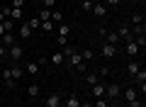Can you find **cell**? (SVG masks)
<instances>
[{"instance_id": "obj_7", "label": "cell", "mask_w": 146, "mask_h": 107, "mask_svg": "<svg viewBox=\"0 0 146 107\" xmlns=\"http://www.w3.org/2000/svg\"><path fill=\"white\" fill-rule=\"evenodd\" d=\"M117 51H119V46L102 41V56H105V58H112V56H117Z\"/></svg>"}, {"instance_id": "obj_25", "label": "cell", "mask_w": 146, "mask_h": 107, "mask_svg": "<svg viewBox=\"0 0 146 107\" xmlns=\"http://www.w3.org/2000/svg\"><path fill=\"white\" fill-rule=\"evenodd\" d=\"M42 29H44V32H49V34H51V32H56V25H54L51 20H46V22H42Z\"/></svg>"}, {"instance_id": "obj_8", "label": "cell", "mask_w": 146, "mask_h": 107, "mask_svg": "<svg viewBox=\"0 0 146 107\" xmlns=\"http://www.w3.org/2000/svg\"><path fill=\"white\" fill-rule=\"evenodd\" d=\"M0 76H3V83H5V88H10V90H12V88H17V80L10 76V71H7V68H3V71H0Z\"/></svg>"}, {"instance_id": "obj_5", "label": "cell", "mask_w": 146, "mask_h": 107, "mask_svg": "<svg viewBox=\"0 0 146 107\" xmlns=\"http://www.w3.org/2000/svg\"><path fill=\"white\" fill-rule=\"evenodd\" d=\"M131 80H134L136 90H139L141 95H144V92H146V68H139V73H136V76L131 78Z\"/></svg>"}, {"instance_id": "obj_37", "label": "cell", "mask_w": 146, "mask_h": 107, "mask_svg": "<svg viewBox=\"0 0 146 107\" xmlns=\"http://www.w3.org/2000/svg\"><path fill=\"white\" fill-rule=\"evenodd\" d=\"M10 7H22V10H25V0H12Z\"/></svg>"}, {"instance_id": "obj_29", "label": "cell", "mask_w": 146, "mask_h": 107, "mask_svg": "<svg viewBox=\"0 0 146 107\" xmlns=\"http://www.w3.org/2000/svg\"><path fill=\"white\" fill-rule=\"evenodd\" d=\"M131 25H144V15L141 12H134L131 15Z\"/></svg>"}, {"instance_id": "obj_11", "label": "cell", "mask_w": 146, "mask_h": 107, "mask_svg": "<svg viewBox=\"0 0 146 107\" xmlns=\"http://www.w3.org/2000/svg\"><path fill=\"white\" fill-rule=\"evenodd\" d=\"M90 12H93L95 17H102V20L107 17V7H105L102 3H93V10H90Z\"/></svg>"}, {"instance_id": "obj_4", "label": "cell", "mask_w": 146, "mask_h": 107, "mask_svg": "<svg viewBox=\"0 0 146 107\" xmlns=\"http://www.w3.org/2000/svg\"><path fill=\"white\" fill-rule=\"evenodd\" d=\"M22 56H25V49H22L20 44H12L10 49H7V58H10L12 63H20V61H22Z\"/></svg>"}, {"instance_id": "obj_22", "label": "cell", "mask_w": 146, "mask_h": 107, "mask_svg": "<svg viewBox=\"0 0 146 107\" xmlns=\"http://www.w3.org/2000/svg\"><path fill=\"white\" fill-rule=\"evenodd\" d=\"M63 61H66L63 51H61V54H51V63H54V66H63Z\"/></svg>"}, {"instance_id": "obj_39", "label": "cell", "mask_w": 146, "mask_h": 107, "mask_svg": "<svg viewBox=\"0 0 146 107\" xmlns=\"http://www.w3.org/2000/svg\"><path fill=\"white\" fill-rule=\"evenodd\" d=\"M80 107H93V102H90V100H83V102H80Z\"/></svg>"}, {"instance_id": "obj_6", "label": "cell", "mask_w": 146, "mask_h": 107, "mask_svg": "<svg viewBox=\"0 0 146 107\" xmlns=\"http://www.w3.org/2000/svg\"><path fill=\"white\" fill-rule=\"evenodd\" d=\"M100 34L105 37V41H107V44H115V46H119V37H117V32H107L105 27H100Z\"/></svg>"}, {"instance_id": "obj_33", "label": "cell", "mask_w": 146, "mask_h": 107, "mask_svg": "<svg viewBox=\"0 0 146 107\" xmlns=\"http://www.w3.org/2000/svg\"><path fill=\"white\" fill-rule=\"evenodd\" d=\"M80 56H83V61H90V58L95 56V51H90V49H88V51H83V54H80Z\"/></svg>"}, {"instance_id": "obj_31", "label": "cell", "mask_w": 146, "mask_h": 107, "mask_svg": "<svg viewBox=\"0 0 146 107\" xmlns=\"http://www.w3.org/2000/svg\"><path fill=\"white\" fill-rule=\"evenodd\" d=\"M93 107H110V100H105V97H98V100L93 102Z\"/></svg>"}, {"instance_id": "obj_20", "label": "cell", "mask_w": 146, "mask_h": 107, "mask_svg": "<svg viewBox=\"0 0 146 107\" xmlns=\"http://www.w3.org/2000/svg\"><path fill=\"white\" fill-rule=\"evenodd\" d=\"M25 17V10L22 7H10V20L15 22V20H22Z\"/></svg>"}, {"instance_id": "obj_9", "label": "cell", "mask_w": 146, "mask_h": 107, "mask_svg": "<svg viewBox=\"0 0 146 107\" xmlns=\"http://www.w3.org/2000/svg\"><path fill=\"white\" fill-rule=\"evenodd\" d=\"M90 95L98 100V97H105V83L102 80H98L95 85H90Z\"/></svg>"}, {"instance_id": "obj_36", "label": "cell", "mask_w": 146, "mask_h": 107, "mask_svg": "<svg viewBox=\"0 0 146 107\" xmlns=\"http://www.w3.org/2000/svg\"><path fill=\"white\" fill-rule=\"evenodd\" d=\"M5 58H7V49L0 44V61H5Z\"/></svg>"}, {"instance_id": "obj_2", "label": "cell", "mask_w": 146, "mask_h": 107, "mask_svg": "<svg viewBox=\"0 0 146 107\" xmlns=\"http://www.w3.org/2000/svg\"><path fill=\"white\" fill-rule=\"evenodd\" d=\"M105 100H112V102H119L122 100V85H119V83H110V85H105Z\"/></svg>"}, {"instance_id": "obj_26", "label": "cell", "mask_w": 146, "mask_h": 107, "mask_svg": "<svg viewBox=\"0 0 146 107\" xmlns=\"http://www.w3.org/2000/svg\"><path fill=\"white\" fill-rule=\"evenodd\" d=\"M51 22H54V25H61V22H63V15H61L58 10H51Z\"/></svg>"}, {"instance_id": "obj_19", "label": "cell", "mask_w": 146, "mask_h": 107, "mask_svg": "<svg viewBox=\"0 0 146 107\" xmlns=\"http://www.w3.org/2000/svg\"><path fill=\"white\" fill-rule=\"evenodd\" d=\"M66 107H80V97L76 95V92H71V95L66 97Z\"/></svg>"}, {"instance_id": "obj_3", "label": "cell", "mask_w": 146, "mask_h": 107, "mask_svg": "<svg viewBox=\"0 0 146 107\" xmlns=\"http://www.w3.org/2000/svg\"><path fill=\"white\" fill-rule=\"evenodd\" d=\"M56 32H58V44L61 46H68V34H71V25H66V22H61V25H56Z\"/></svg>"}, {"instance_id": "obj_15", "label": "cell", "mask_w": 146, "mask_h": 107, "mask_svg": "<svg viewBox=\"0 0 146 107\" xmlns=\"http://www.w3.org/2000/svg\"><path fill=\"white\" fill-rule=\"evenodd\" d=\"M39 68H42V61H29L27 63V76H36V73H39Z\"/></svg>"}, {"instance_id": "obj_38", "label": "cell", "mask_w": 146, "mask_h": 107, "mask_svg": "<svg viewBox=\"0 0 146 107\" xmlns=\"http://www.w3.org/2000/svg\"><path fill=\"white\" fill-rule=\"evenodd\" d=\"M98 76H100V78H105V76H110V68H105V66H102V68H100V71H98Z\"/></svg>"}, {"instance_id": "obj_40", "label": "cell", "mask_w": 146, "mask_h": 107, "mask_svg": "<svg viewBox=\"0 0 146 107\" xmlns=\"http://www.w3.org/2000/svg\"><path fill=\"white\" fill-rule=\"evenodd\" d=\"M3 34H5V27H3V22H0V37H3Z\"/></svg>"}, {"instance_id": "obj_18", "label": "cell", "mask_w": 146, "mask_h": 107, "mask_svg": "<svg viewBox=\"0 0 146 107\" xmlns=\"http://www.w3.org/2000/svg\"><path fill=\"white\" fill-rule=\"evenodd\" d=\"M39 92H42L39 83H29V85H27V95L29 97H39Z\"/></svg>"}, {"instance_id": "obj_35", "label": "cell", "mask_w": 146, "mask_h": 107, "mask_svg": "<svg viewBox=\"0 0 146 107\" xmlns=\"http://www.w3.org/2000/svg\"><path fill=\"white\" fill-rule=\"evenodd\" d=\"M42 3H44L46 10H54V5H56V0H42Z\"/></svg>"}, {"instance_id": "obj_34", "label": "cell", "mask_w": 146, "mask_h": 107, "mask_svg": "<svg viewBox=\"0 0 146 107\" xmlns=\"http://www.w3.org/2000/svg\"><path fill=\"white\" fill-rule=\"evenodd\" d=\"M105 7H119V0H105Z\"/></svg>"}, {"instance_id": "obj_1", "label": "cell", "mask_w": 146, "mask_h": 107, "mask_svg": "<svg viewBox=\"0 0 146 107\" xmlns=\"http://www.w3.org/2000/svg\"><path fill=\"white\" fill-rule=\"evenodd\" d=\"M63 56H66L68 66H71V68H76L78 73H85V71H88V68H85L83 56H80V51H76L73 46H63Z\"/></svg>"}, {"instance_id": "obj_12", "label": "cell", "mask_w": 146, "mask_h": 107, "mask_svg": "<svg viewBox=\"0 0 146 107\" xmlns=\"http://www.w3.org/2000/svg\"><path fill=\"white\" fill-rule=\"evenodd\" d=\"M122 97H124V102H131L134 97H139V90H136L134 85H129V88H124V92H122Z\"/></svg>"}, {"instance_id": "obj_21", "label": "cell", "mask_w": 146, "mask_h": 107, "mask_svg": "<svg viewBox=\"0 0 146 107\" xmlns=\"http://www.w3.org/2000/svg\"><path fill=\"white\" fill-rule=\"evenodd\" d=\"M20 37H22V39H29V37H32V29H29L27 22H22V25H20Z\"/></svg>"}, {"instance_id": "obj_24", "label": "cell", "mask_w": 146, "mask_h": 107, "mask_svg": "<svg viewBox=\"0 0 146 107\" xmlns=\"http://www.w3.org/2000/svg\"><path fill=\"white\" fill-rule=\"evenodd\" d=\"M39 22H46V20H51V10H46V7H42V12H39Z\"/></svg>"}, {"instance_id": "obj_27", "label": "cell", "mask_w": 146, "mask_h": 107, "mask_svg": "<svg viewBox=\"0 0 146 107\" xmlns=\"http://www.w3.org/2000/svg\"><path fill=\"white\" fill-rule=\"evenodd\" d=\"M27 25H29V29L34 32V29H39V27H42V22H39V17H32V20H27Z\"/></svg>"}, {"instance_id": "obj_17", "label": "cell", "mask_w": 146, "mask_h": 107, "mask_svg": "<svg viewBox=\"0 0 146 107\" xmlns=\"http://www.w3.org/2000/svg\"><path fill=\"white\" fill-rule=\"evenodd\" d=\"M139 68H141V63H139V61H134V58H131V61L127 63V73H129V78H134L136 73H139Z\"/></svg>"}, {"instance_id": "obj_13", "label": "cell", "mask_w": 146, "mask_h": 107, "mask_svg": "<svg viewBox=\"0 0 146 107\" xmlns=\"http://www.w3.org/2000/svg\"><path fill=\"white\" fill-rule=\"evenodd\" d=\"M124 54H127L129 58H134L136 54H139V46H136L134 41H124Z\"/></svg>"}, {"instance_id": "obj_14", "label": "cell", "mask_w": 146, "mask_h": 107, "mask_svg": "<svg viewBox=\"0 0 146 107\" xmlns=\"http://www.w3.org/2000/svg\"><path fill=\"white\" fill-rule=\"evenodd\" d=\"M46 107H61V92H51L46 97Z\"/></svg>"}, {"instance_id": "obj_28", "label": "cell", "mask_w": 146, "mask_h": 107, "mask_svg": "<svg viewBox=\"0 0 146 107\" xmlns=\"http://www.w3.org/2000/svg\"><path fill=\"white\" fill-rule=\"evenodd\" d=\"M93 3H95V0H83V3H80V10L90 12V10H93Z\"/></svg>"}, {"instance_id": "obj_23", "label": "cell", "mask_w": 146, "mask_h": 107, "mask_svg": "<svg viewBox=\"0 0 146 107\" xmlns=\"http://www.w3.org/2000/svg\"><path fill=\"white\" fill-rule=\"evenodd\" d=\"M98 80H100V76H98V73H90V71H85V83H88V85H95Z\"/></svg>"}, {"instance_id": "obj_32", "label": "cell", "mask_w": 146, "mask_h": 107, "mask_svg": "<svg viewBox=\"0 0 146 107\" xmlns=\"http://www.w3.org/2000/svg\"><path fill=\"white\" fill-rule=\"evenodd\" d=\"M3 27H5V32H15V22H12V20H5Z\"/></svg>"}, {"instance_id": "obj_30", "label": "cell", "mask_w": 146, "mask_h": 107, "mask_svg": "<svg viewBox=\"0 0 146 107\" xmlns=\"http://www.w3.org/2000/svg\"><path fill=\"white\" fill-rule=\"evenodd\" d=\"M127 107H144V100H141V97H134V100L131 102H124Z\"/></svg>"}, {"instance_id": "obj_10", "label": "cell", "mask_w": 146, "mask_h": 107, "mask_svg": "<svg viewBox=\"0 0 146 107\" xmlns=\"http://www.w3.org/2000/svg\"><path fill=\"white\" fill-rule=\"evenodd\" d=\"M7 71H10V76L15 78V80H20V78L25 76V68H22L20 63H12V66H7Z\"/></svg>"}, {"instance_id": "obj_16", "label": "cell", "mask_w": 146, "mask_h": 107, "mask_svg": "<svg viewBox=\"0 0 146 107\" xmlns=\"http://www.w3.org/2000/svg\"><path fill=\"white\" fill-rule=\"evenodd\" d=\"M0 39H3V46H5V49H10L12 44H17V39H15V34H12V32H5Z\"/></svg>"}]
</instances>
